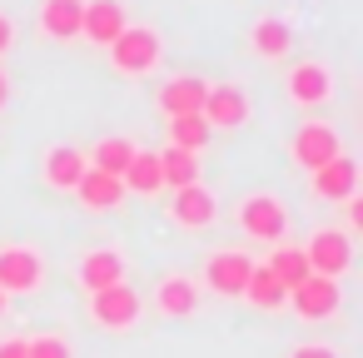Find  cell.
<instances>
[{
	"mask_svg": "<svg viewBox=\"0 0 363 358\" xmlns=\"http://www.w3.org/2000/svg\"><path fill=\"white\" fill-rule=\"evenodd\" d=\"M26 353H30V358H75V348H70V338H65V333L26 338Z\"/></svg>",
	"mask_w": 363,
	"mask_h": 358,
	"instance_id": "27",
	"label": "cell"
},
{
	"mask_svg": "<svg viewBox=\"0 0 363 358\" xmlns=\"http://www.w3.org/2000/svg\"><path fill=\"white\" fill-rule=\"evenodd\" d=\"M249 50H254L259 60H284V55L294 50V30H289V21H279V16L254 21V30H249Z\"/></svg>",
	"mask_w": 363,
	"mask_h": 358,
	"instance_id": "20",
	"label": "cell"
},
{
	"mask_svg": "<svg viewBox=\"0 0 363 358\" xmlns=\"http://www.w3.org/2000/svg\"><path fill=\"white\" fill-rule=\"evenodd\" d=\"M155 60H160V35L150 26H125L120 40L110 45V65L120 75H150Z\"/></svg>",
	"mask_w": 363,
	"mask_h": 358,
	"instance_id": "5",
	"label": "cell"
},
{
	"mask_svg": "<svg viewBox=\"0 0 363 358\" xmlns=\"http://www.w3.org/2000/svg\"><path fill=\"white\" fill-rule=\"evenodd\" d=\"M244 298H249L254 308H284V303H289L284 284H279L264 264H254V274H249V284H244Z\"/></svg>",
	"mask_w": 363,
	"mask_h": 358,
	"instance_id": "25",
	"label": "cell"
},
{
	"mask_svg": "<svg viewBox=\"0 0 363 358\" xmlns=\"http://www.w3.org/2000/svg\"><path fill=\"white\" fill-rule=\"evenodd\" d=\"M45 279V259L30 244H6L0 249V293H35Z\"/></svg>",
	"mask_w": 363,
	"mask_h": 358,
	"instance_id": "4",
	"label": "cell"
},
{
	"mask_svg": "<svg viewBox=\"0 0 363 358\" xmlns=\"http://www.w3.org/2000/svg\"><path fill=\"white\" fill-rule=\"evenodd\" d=\"M303 259H308V274H318V279H343L348 264H353V239H348V229H313L308 244H303Z\"/></svg>",
	"mask_w": 363,
	"mask_h": 358,
	"instance_id": "2",
	"label": "cell"
},
{
	"mask_svg": "<svg viewBox=\"0 0 363 358\" xmlns=\"http://www.w3.org/2000/svg\"><path fill=\"white\" fill-rule=\"evenodd\" d=\"M6 100H11V80H6V70H0V110H6Z\"/></svg>",
	"mask_w": 363,
	"mask_h": 358,
	"instance_id": "32",
	"label": "cell"
},
{
	"mask_svg": "<svg viewBox=\"0 0 363 358\" xmlns=\"http://www.w3.org/2000/svg\"><path fill=\"white\" fill-rule=\"evenodd\" d=\"M204 80L199 75H174V80H164L160 85V95H155V105L169 115V120H179V115H199L204 110Z\"/></svg>",
	"mask_w": 363,
	"mask_h": 358,
	"instance_id": "15",
	"label": "cell"
},
{
	"mask_svg": "<svg viewBox=\"0 0 363 358\" xmlns=\"http://www.w3.org/2000/svg\"><path fill=\"white\" fill-rule=\"evenodd\" d=\"M209 140H214V130L204 125V115H179V120H169V145H174V150L199 155Z\"/></svg>",
	"mask_w": 363,
	"mask_h": 358,
	"instance_id": "26",
	"label": "cell"
},
{
	"mask_svg": "<svg viewBox=\"0 0 363 358\" xmlns=\"http://www.w3.org/2000/svg\"><path fill=\"white\" fill-rule=\"evenodd\" d=\"M160 184L164 189H184V184H199V160L189 150H160Z\"/></svg>",
	"mask_w": 363,
	"mask_h": 358,
	"instance_id": "24",
	"label": "cell"
},
{
	"mask_svg": "<svg viewBox=\"0 0 363 358\" xmlns=\"http://www.w3.org/2000/svg\"><path fill=\"white\" fill-rule=\"evenodd\" d=\"M289 358H338V353H333V348H323V343H298Z\"/></svg>",
	"mask_w": 363,
	"mask_h": 358,
	"instance_id": "28",
	"label": "cell"
},
{
	"mask_svg": "<svg viewBox=\"0 0 363 358\" xmlns=\"http://www.w3.org/2000/svg\"><path fill=\"white\" fill-rule=\"evenodd\" d=\"M85 169H90V164H85V150H75V145H55V150H45V160H40V174H45L50 189H75Z\"/></svg>",
	"mask_w": 363,
	"mask_h": 358,
	"instance_id": "18",
	"label": "cell"
},
{
	"mask_svg": "<svg viewBox=\"0 0 363 358\" xmlns=\"http://www.w3.org/2000/svg\"><path fill=\"white\" fill-rule=\"evenodd\" d=\"M264 269L284 284V293H294V289L308 279V259H303V249H294V244H274V254H269Z\"/></svg>",
	"mask_w": 363,
	"mask_h": 358,
	"instance_id": "23",
	"label": "cell"
},
{
	"mask_svg": "<svg viewBox=\"0 0 363 358\" xmlns=\"http://www.w3.org/2000/svg\"><path fill=\"white\" fill-rule=\"evenodd\" d=\"M135 150H140L135 140H125V135H105V140H95V150L85 155V164L100 169V174H115V179H120L125 164L135 160Z\"/></svg>",
	"mask_w": 363,
	"mask_h": 358,
	"instance_id": "21",
	"label": "cell"
},
{
	"mask_svg": "<svg viewBox=\"0 0 363 358\" xmlns=\"http://www.w3.org/2000/svg\"><path fill=\"white\" fill-rule=\"evenodd\" d=\"M169 219H174L179 229H209V224L219 219V204H214L209 184H184V189H174Z\"/></svg>",
	"mask_w": 363,
	"mask_h": 358,
	"instance_id": "12",
	"label": "cell"
},
{
	"mask_svg": "<svg viewBox=\"0 0 363 358\" xmlns=\"http://www.w3.org/2000/svg\"><path fill=\"white\" fill-rule=\"evenodd\" d=\"M70 194H80V204H85V209H95V214H110V209H120V204H125V184H120L115 174H100V169H85V174H80V184H75Z\"/></svg>",
	"mask_w": 363,
	"mask_h": 358,
	"instance_id": "19",
	"label": "cell"
},
{
	"mask_svg": "<svg viewBox=\"0 0 363 358\" xmlns=\"http://www.w3.org/2000/svg\"><path fill=\"white\" fill-rule=\"evenodd\" d=\"M130 21H125V6L120 0H85V21H80V35L90 40V45H115L120 40V30H125Z\"/></svg>",
	"mask_w": 363,
	"mask_h": 358,
	"instance_id": "13",
	"label": "cell"
},
{
	"mask_svg": "<svg viewBox=\"0 0 363 358\" xmlns=\"http://www.w3.org/2000/svg\"><path fill=\"white\" fill-rule=\"evenodd\" d=\"M289 303H294V313H298L303 323L338 318V308H343V284H338V279H318V274H308V279L289 293Z\"/></svg>",
	"mask_w": 363,
	"mask_h": 358,
	"instance_id": "6",
	"label": "cell"
},
{
	"mask_svg": "<svg viewBox=\"0 0 363 358\" xmlns=\"http://www.w3.org/2000/svg\"><path fill=\"white\" fill-rule=\"evenodd\" d=\"M308 184H313V194H318L323 204H343V199L358 194V164H353L348 155H333L328 164H318V169L308 174Z\"/></svg>",
	"mask_w": 363,
	"mask_h": 358,
	"instance_id": "11",
	"label": "cell"
},
{
	"mask_svg": "<svg viewBox=\"0 0 363 358\" xmlns=\"http://www.w3.org/2000/svg\"><path fill=\"white\" fill-rule=\"evenodd\" d=\"M0 358H30L26 353V338H6V343H0Z\"/></svg>",
	"mask_w": 363,
	"mask_h": 358,
	"instance_id": "29",
	"label": "cell"
},
{
	"mask_svg": "<svg viewBox=\"0 0 363 358\" xmlns=\"http://www.w3.org/2000/svg\"><path fill=\"white\" fill-rule=\"evenodd\" d=\"M249 274H254V259H244L239 249H219V254L204 259V284L214 293H224V298H244Z\"/></svg>",
	"mask_w": 363,
	"mask_h": 358,
	"instance_id": "10",
	"label": "cell"
},
{
	"mask_svg": "<svg viewBox=\"0 0 363 358\" xmlns=\"http://www.w3.org/2000/svg\"><path fill=\"white\" fill-rule=\"evenodd\" d=\"M343 209H348V229H363V204H358V194L343 199Z\"/></svg>",
	"mask_w": 363,
	"mask_h": 358,
	"instance_id": "31",
	"label": "cell"
},
{
	"mask_svg": "<svg viewBox=\"0 0 363 358\" xmlns=\"http://www.w3.org/2000/svg\"><path fill=\"white\" fill-rule=\"evenodd\" d=\"M120 184H125V194H160L164 189L160 184V155L155 150H135V160L120 174Z\"/></svg>",
	"mask_w": 363,
	"mask_h": 358,
	"instance_id": "22",
	"label": "cell"
},
{
	"mask_svg": "<svg viewBox=\"0 0 363 358\" xmlns=\"http://www.w3.org/2000/svg\"><path fill=\"white\" fill-rule=\"evenodd\" d=\"M75 279H80V289H85V293H100V289L125 284V259H120V249H90V254L80 259Z\"/></svg>",
	"mask_w": 363,
	"mask_h": 358,
	"instance_id": "16",
	"label": "cell"
},
{
	"mask_svg": "<svg viewBox=\"0 0 363 358\" xmlns=\"http://www.w3.org/2000/svg\"><path fill=\"white\" fill-rule=\"evenodd\" d=\"M234 224L249 234V239H264V244H279L284 234H289V209H284V199L279 194H244L239 204H234Z\"/></svg>",
	"mask_w": 363,
	"mask_h": 358,
	"instance_id": "1",
	"label": "cell"
},
{
	"mask_svg": "<svg viewBox=\"0 0 363 358\" xmlns=\"http://www.w3.org/2000/svg\"><path fill=\"white\" fill-rule=\"evenodd\" d=\"M0 308H6V293H0Z\"/></svg>",
	"mask_w": 363,
	"mask_h": 358,
	"instance_id": "33",
	"label": "cell"
},
{
	"mask_svg": "<svg viewBox=\"0 0 363 358\" xmlns=\"http://www.w3.org/2000/svg\"><path fill=\"white\" fill-rule=\"evenodd\" d=\"M289 100H294L298 110L328 105V100H333V70H328L323 60H298V65L289 70Z\"/></svg>",
	"mask_w": 363,
	"mask_h": 358,
	"instance_id": "9",
	"label": "cell"
},
{
	"mask_svg": "<svg viewBox=\"0 0 363 358\" xmlns=\"http://www.w3.org/2000/svg\"><path fill=\"white\" fill-rule=\"evenodd\" d=\"M16 45V26H11V16H0V55H6Z\"/></svg>",
	"mask_w": 363,
	"mask_h": 358,
	"instance_id": "30",
	"label": "cell"
},
{
	"mask_svg": "<svg viewBox=\"0 0 363 358\" xmlns=\"http://www.w3.org/2000/svg\"><path fill=\"white\" fill-rule=\"evenodd\" d=\"M155 308H160V318H189V313L199 308L194 279H189V274H164V279L155 284Z\"/></svg>",
	"mask_w": 363,
	"mask_h": 358,
	"instance_id": "17",
	"label": "cell"
},
{
	"mask_svg": "<svg viewBox=\"0 0 363 358\" xmlns=\"http://www.w3.org/2000/svg\"><path fill=\"white\" fill-rule=\"evenodd\" d=\"M140 293L130 289V284H115V289H100V293H90V318L105 328V333H125V328H135L140 323Z\"/></svg>",
	"mask_w": 363,
	"mask_h": 358,
	"instance_id": "7",
	"label": "cell"
},
{
	"mask_svg": "<svg viewBox=\"0 0 363 358\" xmlns=\"http://www.w3.org/2000/svg\"><path fill=\"white\" fill-rule=\"evenodd\" d=\"M199 115H204L209 130H244L249 115H254V105H249V95H244L239 85H209Z\"/></svg>",
	"mask_w": 363,
	"mask_h": 358,
	"instance_id": "8",
	"label": "cell"
},
{
	"mask_svg": "<svg viewBox=\"0 0 363 358\" xmlns=\"http://www.w3.org/2000/svg\"><path fill=\"white\" fill-rule=\"evenodd\" d=\"M35 21H40V35H50V40H80V21H85V0H40V11H35Z\"/></svg>",
	"mask_w": 363,
	"mask_h": 358,
	"instance_id": "14",
	"label": "cell"
},
{
	"mask_svg": "<svg viewBox=\"0 0 363 358\" xmlns=\"http://www.w3.org/2000/svg\"><path fill=\"white\" fill-rule=\"evenodd\" d=\"M333 155H343V140H338V130L333 125H323V120H303L298 130H294V140H289V160L298 164V169H318V164H328Z\"/></svg>",
	"mask_w": 363,
	"mask_h": 358,
	"instance_id": "3",
	"label": "cell"
}]
</instances>
